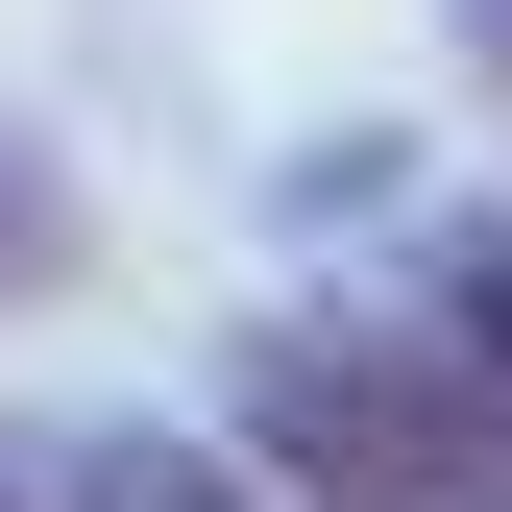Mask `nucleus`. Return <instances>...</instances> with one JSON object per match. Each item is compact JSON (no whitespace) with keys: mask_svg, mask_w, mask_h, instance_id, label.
Returning a JSON list of instances; mask_svg holds the SVG:
<instances>
[{"mask_svg":"<svg viewBox=\"0 0 512 512\" xmlns=\"http://www.w3.org/2000/svg\"><path fill=\"white\" fill-rule=\"evenodd\" d=\"M74 512H269V464H196V439H98Z\"/></svg>","mask_w":512,"mask_h":512,"instance_id":"obj_2","label":"nucleus"},{"mask_svg":"<svg viewBox=\"0 0 512 512\" xmlns=\"http://www.w3.org/2000/svg\"><path fill=\"white\" fill-rule=\"evenodd\" d=\"M74 269H98V220H74V196H49V171H25V147H0V293H74Z\"/></svg>","mask_w":512,"mask_h":512,"instance_id":"obj_3","label":"nucleus"},{"mask_svg":"<svg viewBox=\"0 0 512 512\" xmlns=\"http://www.w3.org/2000/svg\"><path fill=\"white\" fill-rule=\"evenodd\" d=\"M464 49H488V74H512V0H464Z\"/></svg>","mask_w":512,"mask_h":512,"instance_id":"obj_5","label":"nucleus"},{"mask_svg":"<svg viewBox=\"0 0 512 512\" xmlns=\"http://www.w3.org/2000/svg\"><path fill=\"white\" fill-rule=\"evenodd\" d=\"M244 464H269V512H512V391L464 342H269Z\"/></svg>","mask_w":512,"mask_h":512,"instance_id":"obj_1","label":"nucleus"},{"mask_svg":"<svg viewBox=\"0 0 512 512\" xmlns=\"http://www.w3.org/2000/svg\"><path fill=\"white\" fill-rule=\"evenodd\" d=\"M439 342H464L488 391H512V244H464V269H439Z\"/></svg>","mask_w":512,"mask_h":512,"instance_id":"obj_4","label":"nucleus"}]
</instances>
